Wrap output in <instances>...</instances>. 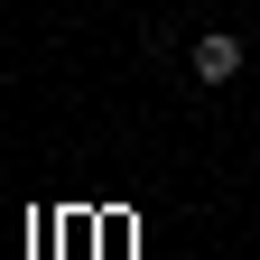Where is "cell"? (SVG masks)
<instances>
[{"instance_id": "6da1fadb", "label": "cell", "mask_w": 260, "mask_h": 260, "mask_svg": "<svg viewBox=\"0 0 260 260\" xmlns=\"http://www.w3.org/2000/svg\"><path fill=\"white\" fill-rule=\"evenodd\" d=\"M186 65H195V84H233V75H242V38H223V28H205Z\"/></svg>"}]
</instances>
